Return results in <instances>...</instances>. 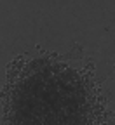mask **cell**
<instances>
[{
  "label": "cell",
  "mask_w": 115,
  "mask_h": 125,
  "mask_svg": "<svg viewBox=\"0 0 115 125\" xmlns=\"http://www.w3.org/2000/svg\"><path fill=\"white\" fill-rule=\"evenodd\" d=\"M113 71H115V64H113Z\"/></svg>",
  "instance_id": "1"
}]
</instances>
